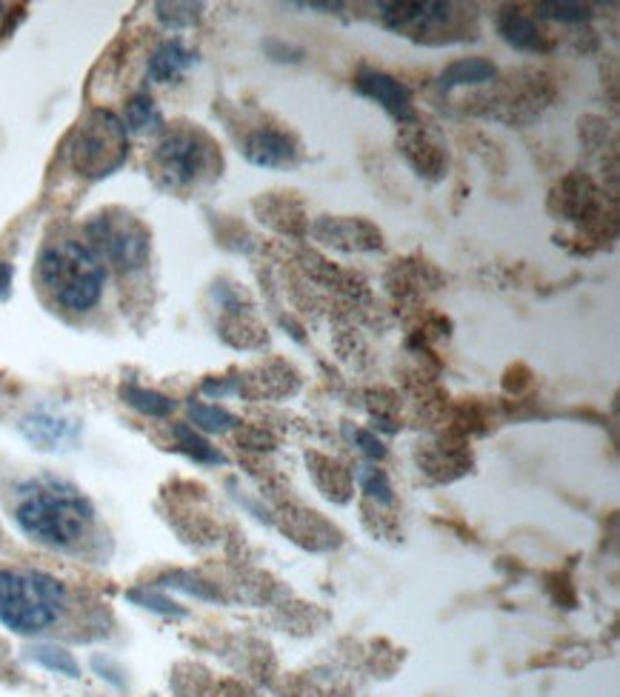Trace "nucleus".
I'll return each mask as SVG.
<instances>
[{"mask_svg":"<svg viewBox=\"0 0 620 697\" xmlns=\"http://www.w3.org/2000/svg\"><path fill=\"white\" fill-rule=\"evenodd\" d=\"M126 132H137V135H146V132H155L164 126V115H161V109L155 106V101L146 95L135 98L130 101L126 106V121H123Z\"/></svg>","mask_w":620,"mask_h":697,"instance_id":"nucleus-13","label":"nucleus"},{"mask_svg":"<svg viewBox=\"0 0 620 697\" xmlns=\"http://www.w3.org/2000/svg\"><path fill=\"white\" fill-rule=\"evenodd\" d=\"M358 92L381 103L389 115L397 117V121H410L412 117L410 89L403 86L401 81H395L392 75H386V72H363L358 78Z\"/></svg>","mask_w":620,"mask_h":697,"instance_id":"nucleus-9","label":"nucleus"},{"mask_svg":"<svg viewBox=\"0 0 620 697\" xmlns=\"http://www.w3.org/2000/svg\"><path fill=\"white\" fill-rule=\"evenodd\" d=\"M540 14L544 18H552V21H566V23H578L587 21L589 9L578 7V3H540Z\"/></svg>","mask_w":620,"mask_h":697,"instance_id":"nucleus-22","label":"nucleus"},{"mask_svg":"<svg viewBox=\"0 0 620 697\" xmlns=\"http://www.w3.org/2000/svg\"><path fill=\"white\" fill-rule=\"evenodd\" d=\"M38 275L52 300L69 311L97 306L106 286V264L81 240H58L43 249Z\"/></svg>","mask_w":620,"mask_h":697,"instance_id":"nucleus-3","label":"nucleus"},{"mask_svg":"<svg viewBox=\"0 0 620 697\" xmlns=\"http://www.w3.org/2000/svg\"><path fill=\"white\" fill-rule=\"evenodd\" d=\"M244 155L260 170H280L294 161V143L278 130H258L246 141Z\"/></svg>","mask_w":620,"mask_h":697,"instance_id":"nucleus-10","label":"nucleus"},{"mask_svg":"<svg viewBox=\"0 0 620 697\" xmlns=\"http://www.w3.org/2000/svg\"><path fill=\"white\" fill-rule=\"evenodd\" d=\"M172 434H175L177 447L184 449V452L189 454V458H195L198 463H211V467H220V463H226L224 454H220L215 447H209V440L200 438L195 429L184 427V423H177V427L172 429Z\"/></svg>","mask_w":620,"mask_h":697,"instance_id":"nucleus-16","label":"nucleus"},{"mask_svg":"<svg viewBox=\"0 0 620 697\" xmlns=\"http://www.w3.org/2000/svg\"><path fill=\"white\" fill-rule=\"evenodd\" d=\"M500 34H504L512 47H518V49L540 47L538 27H535L531 18H526V14H520V12H506L504 18H500Z\"/></svg>","mask_w":620,"mask_h":697,"instance_id":"nucleus-14","label":"nucleus"},{"mask_svg":"<svg viewBox=\"0 0 620 697\" xmlns=\"http://www.w3.org/2000/svg\"><path fill=\"white\" fill-rule=\"evenodd\" d=\"M198 61L192 49H186L180 41H166L152 52L149 58V78L155 83H172L184 75L192 63Z\"/></svg>","mask_w":620,"mask_h":697,"instance_id":"nucleus-11","label":"nucleus"},{"mask_svg":"<svg viewBox=\"0 0 620 697\" xmlns=\"http://www.w3.org/2000/svg\"><path fill=\"white\" fill-rule=\"evenodd\" d=\"M12 280H14V269L0 260V300H7L9 295H12Z\"/></svg>","mask_w":620,"mask_h":697,"instance_id":"nucleus-25","label":"nucleus"},{"mask_svg":"<svg viewBox=\"0 0 620 697\" xmlns=\"http://www.w3.org/2000/svg\"><path fill=\"white\" fill-rule=\"evenodd\" d=\"M29 657L49 672H58V675L66 677H81V666L72 657V652L61 649V646H34V649H29Z\"/></svg>","mask_w":620,"mask_h":697,"instance_id":"nucleus-17","label":"nucleus"},{"mask_svg":"<svg viewBox=\"0 0 620 697\" xmlns=\"http://www.w3.org/2000/svg\"><path fill=\"white\" fill-rule=\"evenodd\" d=\"M381 12L386 27L417 34L441 29L452 18L450 3H435V0H426V3H406V0L403 3H381Z\"/></svg>","mask_w":620,"mask_h":697,"instance_id":"nucleus-8","label":"nucleus"},{"mask_svg":"<svg viewBox=\"0 0 620 697\" xmlns=\"http://www.w3.org/2000/svg\"><path fill=\"white\" fill-rule=\"evenodd\" d=\"M161 583H164V586H175V590L189 592V595L200 597V601H218V592L209 590V583L195 581L192 575H169V577H164Z\"/></svg>","mask_w":620,"mask_h":697,"instance_id":"nucleus-23","label":"nucleus"},{"mask_svg":"<svg viewBox=\"0 0 620 697\" xmlns=\"http://www.w3.org/2000/svg\"><path fill=\"white\" fill-rule=\"evenodd\" d=\"M86 237L89 249L117 271H135L149 260V232L130 212H101L89 221Z\"/></svg>","mask_w":620,"mask_h":697,"instance_id":"nucleus-4","label":"nucleus"},{"mask_svg":"<svg viewBox=\"0 0 620 697\" xmlns=\"http://www.w3.org/2000/svg\"><path fill=\"white\" fill-rule=\"evenodd\" d=\"M121 394L132 409H137L141 414H149V418H166V414H172V409H175V400H169L166 394L152 392V389L144 387H132V383L130 387H123Z\"/></svg>","mask_w":620,"mask_h":697,"instance_id":"nucleus-15","label":"nucleus"},{"mask_svg":"<svg viewBox=\"0 0 620 697\" xmlns=\"http://www.w3.org/2000/svg\"><path fill=\"white\" fill-rule=\"evenodd\" d=\"M211 161V146L204 135L189 130H177L161 141L155 152V170L166 186H189L198 181Z\"/></svg>","mask_w":620,"mask_h":697,"instance_id":"nucleus-6","label":"nucleus"},{"mask_svg":"<svg viewBox=\"0 0 620 697\" xmlns=\"http://www.w3.org/2000/svg\"><path fill=\"white\" fill-rule=\"evenodd\" d=\"M354 478H358L361 489L369 494V498H372V501L392 503V498H395V494H392V486H389V478L381 472V469L361 467Z\"/></svg>","mask_w":620,"mask_h":697,"instance_id":"nucleus-19","label":"nucleus"},{"mask_svg":"<svg viewBox=\"0 0 620 697\" xmlns=\"http://www.w3.org/2000/svg\"><path fill=\"white\" fill-rule=\"evenodd\" d=\"M189 414L195 420V427H200L204 432H229V429L238 427L235 414H229L226 409L209 407V403H189Z\"/></svg>","mask_w":620,"mask_h":697,"instance_id":"nucleus-18","label":"nucleus"},{"mask_svg":"<svg viewBox=\"0 0 620 697\" xmlns=\"http://www.w3.org/2000/svg\"><path fill=\"white\" fill-rule=\"evenodd\" d=\"M126 597H130L132 603H137V606H144V609L157 612V615L184 617V609H180L175 601H169V597H164V595H157L155 590H132Z\"/></svg>","mask_w":620,"mask_h":697,"instance_id":"nucleus-20","label":"nucleus"},{"mask_svg":"<svg viewBox=\"0 0 620 697\" xmlns=\"http://www.w3.org/2000/svg\"><path fill=\"white\" fill-rule=\"evenodd\" d=\"M14 521L27 537L49 549H72L89 535L95 506L61 478H34L14 501Z\"/></svg>","mask_w":620,"mask_h":697,"instance_id":"nucleus-1","label":"nucleus"},{"mask_svg":"<svg viewBox=\"0 0 620 697\" xmlns=\"http://www.w3.org/2000/svg\"><path fill=\"white\" fill-rule=\"evenodd\" d=\"M200 7H192V3H157V18L172 29L192 27L198 21Z\"/></svg>","mask_w":620,"mask_h":697,"instance_id":"nucleus-21","label":"nucleus"},{"mask_svg":"<svg viewBox=\"0 0 620 697\" xmlns=\"http://www.w3.org/2000/svg\"><path fill=\"white\" fill-rule=\"evenodd\" d=\"M66 609V586L34 568L0 572V623L14 635H41Z\"/></svg>","mask_w":620,"mask_h":697,"instance_id":"nucleus-2","label":"nucleus"},{"mask_svg":"<svg viewBox=\"0 0 620 697\" xmlns=\"http://www.w3.org/2000/svg\"><path fill=\"white\" fill-rule=\"evenodd\" d=\"M81 432V423L61 412H49V409H38L29 412L21 420V434L32 443L34 449L43 452H58V449L72 447Z\"/></svg>","mask_w":620,"mask_h":697,"instance_id":"nucleus-7","label":"nucleus"},{"mask_svg":"<svg viewBox=\"0 0 620 697\" xmlns=\"http://www.w3.org/2000/svg\"><path fill=\"white\" fill-rule=\"evenodd\" d=\"M130 135L112 112H92L72 137V166L86 177H106L126 161Z\"/></svg>","mask_w":620,"mask_h":697,"instance_id":"nucleus-5","label":"nucleus"},{"mask_svg":"<svg viewBox=\"0 0 620 697\" xmlns=\"http://www.w3.org/2000/svg\"><path fill=\"white\" fill-rule=\"evenodd\" d=\"M300 9H341V3H298Z\"/></svg>","mask_w":620,"mask_h":697,"instance_id":"nucleus-26","label":"nucleus"},{"mask_svg":"<svg viewBox=\"0 0 620 697\" xmlns=\"http://www.w3.org/2000/svg\"><path fill=\"white\" fill-rule=\"evenodd\" d=\"M495 75H498V69L492 66L489 61H484V58H464V61H455L452 66L443 69L441 86H477V83H489Z\"/></svg>","mask_w":620,"mask_h":697,"instance_id":"nucleus-12","label":"nucleus"},{"mask_svg":"<svg viewBox=\"0 0 620 697\" xmlns=\"http://www.w3.org/2000/svg\"><path fill=\"white\" fill-rule=\"evenodd\" d=\"M352 440L358 443V447H361V452L366 454V458H372V461H381V458H386V447H383L381 440H378L375 432H369V429H354Z\"/></svg>","mask_w":620,"mask_h":697,"instance_id":"nucleus-24","label":"nucleus"}]
</instances>
